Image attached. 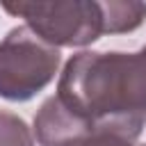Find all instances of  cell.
I'll use <instances>...</instances> for the list:
<instances>
[{"label":"cell","instance_id":"cell-1","mask_svg":"<svg viewBox=\"0 0 146 146\" xmlns=\"http://www.w3.org/2000/svg\"><path fill=\"white\" fill-rule=\"evenodd\" d=\"M55 96L98 128H116L137 139L146 123V46L137 52L73 55Z\"/></svg>","mask_w":146,"mask_h":146},{"label":"cell","instance_id":"cell-2","mask_svg":"<svg viewBox=\"0 0 146 146\" xmlns=\"http://www.w3.org/2000/svg\"><path fill=\"white\" fill-rule=\"evenodd\" d=\"M59 64V48L46 43L27 25L11 27L0 41V98L32 100L55 80Z\"/></svg>","mask_w":146,"mask_h":146},{"label":"cell","instance_id":"cell-3","mask_svg":"<svg viewBox=\"0 0 146 146\" xmlns=\"http://www.w3.org/2000/svg\"><path fill=\"white\" fill-rule=\"evenodd\" d=\"M0 7L25 18V25L55 48H82L103 36V7L96 0L2 2Z\"/></svg>","mask_w":146,"mask_h":146},{"label":"cell","instance_id":"cell-4","mask_svg":"<svg viewBox=\"0 0 146 146\" xmlns=\"http://www.w3.org/2000/svg\"><path fill=\"white\" fill-rule=\"evenodd\" d=\"M32 130L39 146H82L98 125L68 110L57 96H50L34 114Z\"/></svg>","mask_w":146,"mask_h":146},{"label":"cell","instance_id":"cell-5","mask_svg":"<svg viewBox=\"0 0 146 146\" xmlns=\"http://www.w3.org/2000/svg\"><path fill=\"white\" fill-rule=\"evenodd\" d=\"M103 7V34H128L146 21V2L137 0H105Z\"/></svg>","mask_w":146,"mask_h":146},{"label":"cell","instance_id":"cell-6","mask_svg":"<svg viewBox=\"0 0 146 146\" xmlns=\"http://www.w3.org/2000/svg\"><path fill=\"white\" fill-rule=\"evenodd\" d=\"M0 146H34V135L27 123L7 110H0Z\"/></svg>","mask_w":146,"mask_h":146},{"label":"cell","instance_id":"cell-7","mask_svg":"<svg viewBox=\"0 0 146 146\" xmlns=\"http://www.w3.org/2000/svg\"><path fill=\"white\" fill-rule=\"evenodd\" d=\"M135 137L116 130V128H98L82 146H135Z\"/></svg>","mask_w":146,"mask_h":146},{"label":"cell","instance_id":"cell-8","mask_svg":"<svg viewBox=\"0 0 146 146\" xmlns=\"http://www.w3.org/2000/svg\"><path fill=\"white\" fill-rule=\"evenodd\" d=\"M135 146H146V144H135Z\"/></svg>","mask_w":146,"mask_h":146},{"label":"cell","instance_id":"cell-9","mask_svg":"<svg viewBox=\"0 0 146 146\" xmlns=\"http://www.w3.org/2000/svg\"><path fill=\"white\" fill-rule=\"evenodd\" d=\"M144 125H146V123H144Z\"/></svg>","mask_w":146,"mask_h":146}]
</instances>
